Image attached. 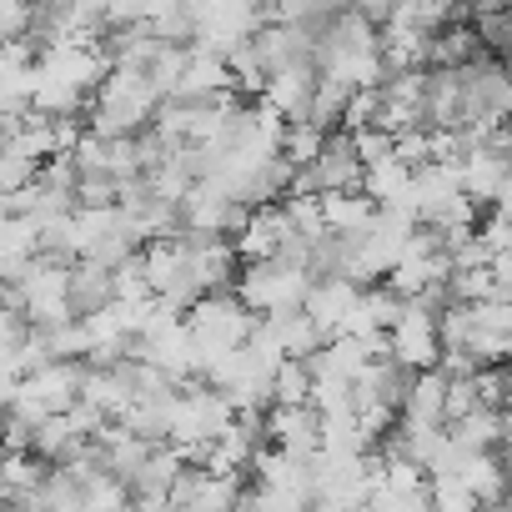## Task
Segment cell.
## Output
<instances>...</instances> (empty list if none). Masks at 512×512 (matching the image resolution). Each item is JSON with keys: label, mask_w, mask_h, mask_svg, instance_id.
<instances>
[{"label": "cell", "mask_w": 512, "mask_h": 512, "mask_svg": "<svg viewBox=\"0 0 512 512\" xmlns=\"http://www.w3.org/2000/svg\"><path fill=\"white\" fill-rule=\"evenodd\" d=\"M307 397H312L307 357H282L272 367V402H307Z\"/></svg>", "instance_id": "obj_11"}, {"label": "cell", "mask_w": 512, "mask_h": 512, "mask_svg": "<svg viewBox=\"0 0 512 512\" xmlns=\"http://www.w3.org/2000/svg\"><path fill=\"white\" fill-rule=\"evenodd\" d=\"M422 487H427V507H437V512H477V497L457 472H427Z\"/></svg>", "instance_id": "obj_10"}, {"label": "cell", "mask_w": 512, "mask_h": 512, "mask_svg": "<svg viewBox=\"0 0 512 512\" xmlns=\"http://www.w3.org/2000/svg\"><path fill=\"white\" fill-rule=\"evenodd\" d=\"M11 216V201H6V191H0V221H6Z\"/></svg>", "instance_id": "obj_14"}, {"label": "cell", "mask_w": 512, "mask_h": 512, "mask_svg": "<svg viewBox=\"0 0 512 512\" xmlns=\"http://www.w3.org/2000/svg\"><path fill=\"white\" fill-rule=\"evenodd\" d=\"M322 201V226L332 236H362L377 216V201L362 191V186H347V191H317Z\"/></svg>", "instance_id": "obj_8"}, {"label": "cell", "mask_w": 512, "mask_h": 512, "mask_svg": "<svg viewBox=\"0 0 512 512\" xmlns=\"http://www.w3.org/2000/svg\"><path fill=\"white\" fill-rule=\"evenodd\" d=\"M387 357H397L402 367H432L437 362V312L422 307L417 297H407V307L397 312V322L387 327Z\"/></svg>", "instance_id": "obj_2"}, {"label": "cell", "mask_w": 512, "mask_h": 512, "mask_svg": "<svg viewBox=\"0 0 512 512\" xmlns=\"http://www.w3.org/2000/svg\"><path fill=\"white\" fill-rule=\"evenodd\" d=\"M442 427L457 447H507V437H512L507 407H487V402H472L462 417H452Z\"/></svg>", "instance_id": "obj_6"}, {"label": "cell", "mask_w": 512, "mask_h": 512, "mask_svg": "<svg viewBox=\"0 0 512 512\" xmlns=\"http://www.w3.org/2000/svg\"><path fill=\"white\" fill-rule=\"evenodd\" d=\"M76 382H81V362H71V357H51L46 367L16 377V387L26 397H36L46 412H66L76 402Z\"/></svg>", "instance_id": "obj_4"}, {"label": "cell", "mask_w": 512, "mask_h": 512, "mask_svg": "<svg viewBox=\"0 0 512 512\" xmlns=\"http://www.w3.org/2000/svg\"><path fill=\"white\" fill-rule=\"evenodd\" d=\"M101 302H111V272L86 262V256H76L71 262V312L81 317V312H91Z\"/></svg>", "instance_id": "obj_9"}, {"label": "cell", "mask_w": 512, "mask_h": 512, "mask_svg": "<svg viewBox=\"0 0 512 512\" xmlns=\"http://www.w3.org/2000/svg\"><path fill=\"white\" fill-rule=\"evenodd\" d=\"M352 302H357V282H347V277H312V287L302 297V312L322 327V337H337Z\"/></svg>", "instance_id": "obj_5"}, {"label": "cell", "mask_w": 512, "mask_h": 512, "mask_svg": "<svg viewBox=\"0 0 512 512\" xmlns=\"http://www.w3.org/2000/svg\"><path fill=\"white\" fill-rule=\"evenodd\" d=\"M347 6H352L357 16H367L372 26H382V21H387V11H392V0H347Z\"/></svg>", "instance_id": "obj_13"}, {"label": "cell", "mask_w": 512, "mask_h": 512, "mask_svg": "<svg viewBox=\"0 0 512 512\" xmlns=\"http://www.w3.org/2000/svg\"><path fill=\"white\" fill-rule=\"evenodd\" d=\"M322 141H327L322 126H312V121H287V131H282V156H287L292 166H307V161L322 151Z\"/></svg>", "instance_id": "obj_12"}, {"label": "cell", "mask_w": 512, "mask_h": 512, "mask_svg": "<svg viewBox=\"0 0 512 512\" xmlns=\"http://www.w3.org/2000/svg\"><path fill=\"white\" fill-rule=\"evenodd\" d=\"M292 236V221L282 211V201H262V206H251L246 221L231 231V246L241 262H262V256H277V246Z\"/></svg>", "instance_id": "obj_3"}, {"label": "cell", "mask_w": 512, "mask_h": 512, "mask_svg": "<svg viewBox=\"0 0 512 512\" xmlns=\"http://www.w3.org/2000/svg\"><path fill=\"white\" fill-rule=\"evenodd\" d=\"M181 317H186L196 347H236V342H246V332H251V322H256V312H251L231 287H221V292H201Z\"/></svg>", "instance_id": "obj_1"}, {"label": "cell", "mask_w": 512, "mask_h": 512, "mask_svg": "<svg viewBox=\"0 0 512 512\" xmlns=\"http://www.w3.org/2000/svg\"><path fill=\"white\" fill-rule=\"evenodd\" d=\"M362 191H367L377 206H402V211L417 216V206H412V166L397 161L392 151L362 166Z\"/></svg>", "instance_id": "obj_7"}]
</instances>
